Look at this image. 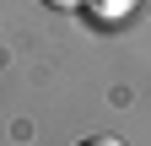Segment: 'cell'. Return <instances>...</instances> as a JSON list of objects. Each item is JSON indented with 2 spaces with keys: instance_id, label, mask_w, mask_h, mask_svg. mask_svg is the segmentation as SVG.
<instances>
[{
  "instance_id": "1",
  "label": "cell",
  "mask_w": 151,
  "mask_h": 146,
  "mask_svg": "<svg viewBox=\"0 0 151 146\" xmlns=\"http://www.w3.org/2000/svg\"><path fill=\"white\" fill-rule=\"evenodd\" d=\"M86 6H92V16H103V22H119V16H129L140 0H86Z\"/></svg>"
},
{
  "instance_id": "2",
  "label": "cell",
  "mask_w": 151,
  "mask_h": 146,
  "mask_svg": "<svg viewBox=\"0 0 151 146\" xmlns=\"http://www.w3.org/2000/svg\"><path fill=\"white\" fill-rule=\"evenodd\" d=\"M43 6H54V11H76V6H86V0H43Z\"/></svg>"
}]
</instances>
